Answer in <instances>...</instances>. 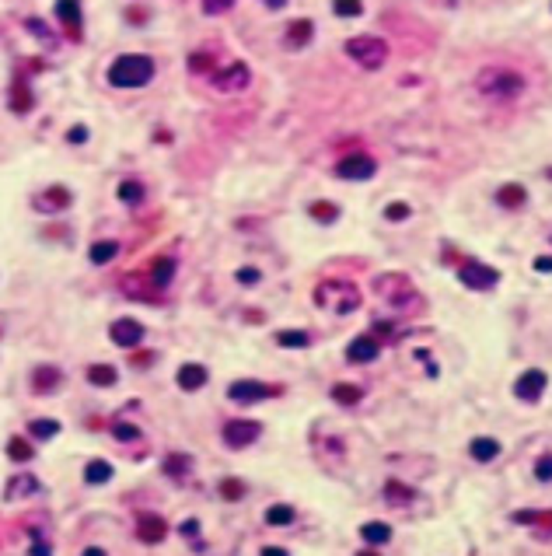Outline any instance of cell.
<instances>
[{"label":"cell","mask_w":552,"mask_h":556,"mask_svg":"<svg viewBox=\"0 0 552 556\" xmlns=\"http://www.w3.org/2000/svg\"><path fill=\"white\" fill-rule=\"evenodd\" d=\"M35 206L39 210H63V206H70V189L67 185H53V189L42 192V199H35Z\"/></svg>","instance_id":"19"},{"label":"cell","mask_w":552,"mask_h":556,"mask_svg":"<svg viewBox=\"0 0 552 556\" xmlns=\"http://www.w3.org/2000/svg\"><path fill=\"white\" fill-rule=\"evenodd\" d=\"M172 273H175V259H154V266H151V283L154 287H168L172 283Z\"/></svg>","instance_id":"24"},{"label":"cell","mask_w":552,"mask_h":556,"mask_svg":"<svg viewBox=\"0 0 552 556\" xmlns=\"http://www.w3.org/2000/svg\"><path fill=\"white\" fill-rule=\"evenodd\" d=\"M234 7V0H203V11L206 14H224V11H231Z\"/></svg>","instance_id":"43"},{"label":"cell","mask_w":552,"mask_h":556,"mask_svg":"<svg viewBox=\"0 0 552 556\" xmlns=\"http://www.w3.org/2000/svg\"><path fill=\"white\" fill-rule=\"evenodd\" d=\"M360 536L368 539L370 546H384V543L391 539V529H388L384 521H368V525L360 529Z\"/></svg>","instance_id":"26"},{"label":"cell","mask_w":552,"mask_h":556,"mask_svg":"<svg viewBox=\"0 0 552 556\" xmlns=\"http://www.w3.org/2000/svg\"><path fill=\"white\" fill-rule=\"evenodd\" d=\"M32 556H49V546H42V543H35V546H32Z\"/></svg>","instance_id":"51"},{"label":"cell","mask_w":552,"mask_h":556,"mask_svg":"<svg viewBox=\"0 0 552 556\" xmlns=\"http://www.w3.org/2000/svg\"><path fill=\"white\" fill-rule=\"evenodd\" d=\"M35 490H39V479H35V476H14V479L7 483L4 497L14 500V497H28V493H35Z\"/></svg>","instance_id":"22"},{"label":"cell","mask_w":552,"mask_h":556,"mask_svg":"<svg viewBox=\"0 0 552 556\" xmlns=\"http://www.w3.org/2000/svg\"><path fill=\"white\" fill-rule=\"evenodd\" d=\"M546 385H549L546 371L532 368V371H525V374L514 381V392H518V399H521V402H539V399H542V392H546Z\"/></svg>","instance_id":"10"},{"label":"cell","mask_w":552,"mask_h":556,"mask_svg":"<svg viewBox=\"0 0 552 556\" xmlns=\"http://www.w3.org/2000/svg\"><path fill=\"white\" fill-rule=\"evenodd\" d=\"M189 70H192V74L213 70V56H210V53H192V56H189Z\"/></svg>","instance_id":"38"},{"label":"cell","mask_w":552,"mask_h":556,"mask_svg":"<svg viewBox=\"0 0 552 556\" xmlns=\"http://www.w3.org/2000/svg\"><path fill=\"white\" fill-rule=\"evenodd\" d=\"M112 438H115V441H137V438H140V431H137V424L115 420V424H112Z\"/></svg>","instance_id":"36"},{"label":"cell","mask_w":552,"mask_h":556,"mask_svg":"<svg viewBox=\"0 0 552 556\" xmlns=\"http://www.w3.org/2000/svg\"><path fill=\"white\" fill-rule=\"evenodd\" d=\"M28 28H32V32H35L39 39H49V32H46V25H42L39 18H28Z\"/></svg>","instance_id":"47"},{"label":"cell","mask_w":552,"mask_h":556,"mask_svg":"<svg viewBox=\"0 0 552 556\" xmlns=\"http://www.w3.org/2000/svg\"><path fill=\"white\" fill-rule=\"evenodd\" d=\"M119 199H123V203H140V199H144V185L133 183V179L119 183Z\"/></svg>","instance_id":"35"},{"label":"cell","mask_w":552,"mask_h":556,"mask_svg":"<svg viewBox=\"0 0 552 556\" xmlns=\"http://www.w3.org/2000/svg\"><path fill=\"white\" fill-rule=\"evenodd\" d=\"M276 343H280V347H290V350H304V347L311 343V336L301 333V329H283V333H276Z\"/></svg>","instance_id":"28"},{"label":"cell","mask_w":552,"mask_h":556,"mask_svg":"<svg viewBox=\"0 0 552 556\" xmlns=\"http://www.w3.org/2000/svg\"><path fill=\"white\" fill-rule=\"evenodd\" d=\"M346 56H353L360 67L368 70H377L384 60H388V42L381 35H353L346 42Z\"/></svg>","instance_id":"4"},{"label":"cell","mask_w":552,"mask_h":556,"mask_svg":"<svg viewBox=\"0 0 552 556\" xmlns=\"http://www.w3.org/2000/svg\"><path fill=\"white\" fill-rule=\"evenodd\" d=\"M227 395H231L234 402H259V399L276 395V388L263 385V381H249V378H242V381H234V385L227 388Z\"/></svg>","instance_id":"13"},{"label":"cell","mask_w":552,"mask_h":556,"mask_svg":"<svg viewBox=\"0 0 552 556\" xmlns=\"http://www.w3.org/2000/svg\"><path fill=\"white\" fill-rule=\"evenodd\" d=\"M374 172H377V165H374V158H368V154H350V158H343V161L336 165V175H339V179H350V183L374 179Z\"/></svg>","instance_id":"8"},{"label":"cell","mask_w":552,"mask_h":556,"mask_svg":"<svg viewBox=\"0 0 552 556\" xmlns=\"http://www.w3.org/2000/svg\"><path fill=\"white\" fill-rule=\"evenodd\" d=\"M496 203H500V206H507V210H518V206H525V203H528V189H525L521 183L500 185V192H496Z\"/></svg>","instance_id":"16"},{"label":"cell","mask_w":552,"mask_h":556,"mask_svg":"<svg viewBox=\"0 0 552 556\" xmlns=\"http://www.w3.org/2000/svg\"><path fill=\"white\" fill-rule=\"evenodd\" d=\"M332 11L339 18H360L364 14V4L360 0H332Z\"/></svg>","instance_id":"34"},{"label":"cell","mask_w":552,"mask_h":556,"mask_svg":"<svg viewBox=\"0 0 552 556\" xmlns=\"http://www.w3.org/2000/svg\"><path fill=\"white\" fill-rule=\"evenodd\" d=\"M263 4H266V7H283L287 0H263Z\"/></svg>","instance_id":"53"},{"label":"cell","mask_w":552,"mask_h":556,"mask_svg":"<svg viewBox=\"0 0 552 556\" xmlns=\"http://www.w3.org/2000/svg\"><path fill=\"white\" fill-rule=\"evenodd\" d=\"M259 438V424L256 420H227L224 424V445L227 448H249Z\"/></svg>","instance_id":"9"},{"label":"cell","mask_w":552,"mask_h":556,"mask_svg":"<svg viewBox=\"0 0 552 556\" xmlns=\"http://www.w3.org/2000/svg\"><path fill=\"white\" fill-rule=\"evenodd\" d=\"M60 378H63V374L53 368V364H39L35 374H32V388H35L39 395H46V392H53V388L60 385Z\"/></svg>","instance_id":"18"},{"label":"cell","mask_w":552,"mask_h":556,"mask_svg":"<svg viewBox=\"0 0 552 556\" xmlns=\"http://www.w3.org/2000/svg\"><path fill=\"white\" fill-rule=\"evenodd\" d=\"M108 336H112L115 347L133 350V347H140V340H144V326H140L137 319H115V322L108 326Z\"/></svg>","instance_id":"11"},{"label":"cell","mask_w":552,"mask_h":556,"mask_svg":"<svg viewBox=\"0 0 552 556\" xmlns=\"http://www.w3.org/2000/svg\"><path fill=\"white\" fill-rule=\"evenodd\" d=\"M311 35H315V25H311L308 18H297V21H290V25H287V46H294V49L308 46V42H311Z\"/></svg>","instance_id":"17"},{"label":"cell","mask_w":552,"mask_h":556,"mask_svg":"<svg viewBox=\"0 0 552 556\" xmlns=\"http://www.w3.org/2000/svg\"><path fill=\"white\" fill-rule=\"evenodd\" d=\"M32 438H39V441H49V438H56L60 434V424L56 420H32Z\"/></svg>","instance_id":"30"},{"label":"cell","mask_w":552,"mask_h":556,"mask_svg":"<svg viewBox=\"0 0 552 556\" xmlns=\"http://www.w3.org/2000/svg\"><path fill=\"white\" fill-rule=\"evenodd\" d=\"M546 175H549V179H552V168H546Z\"/></svg>","instance_id":"55"},{"label":"cell","mask_w":552,"mask_h":556,"mask_svg":"<svg viewBox=\"0 0 552 556\" xmlns=\"http://www.w3.org/2000/svg\"><path fill=\"white\" fill-rule=\"evenodd\" d=\"M28 105H32V94L25 92L21 85H14V112H25Z\"/></svg>","instance_id":"44"},{"label":"cell","mask_w":552,"mask_h":556,"mask_svg":"<svg viewBox=\"0 0 552 556\" xmlns=\"http://www.w3.org/2000/svg\"><path fill=\"white\" fill-rule=\"evenodd\" d=\"M175 381H179L182 392H199L206 385V368L203 364H182L179 374H175Z\"/></svg>","instance_id":"15"},{"label":"cell","mask_w":552,"mask_h":556,"mask_svg":"<svg viewBox=\"0 0 552 556\" xmlns=\"http://www.w3.org/2000/svg\"><path fill=\"white\" fill-rule=\"evenodd\" d=\"M56 18L67 28H74V35H77V28H81V0H56Z\"/></svg>","instance_id":"20"},{"label":"cell","mask_w":552,"mask_h":556,"mask_svg":"<svg viewBox=\"0 0 552 556\" xmlns=\"http://www.w3.org/2000/svg\"><path fill=\"white\" fill-rule=\"evenodd\" d=\"M357 556H377V553H374V550H364V553H357Z\"/></svg>","instance_id":"54"},{"label":"cell","mask_w":552,"mask_h":556,"mask_svg":"<svg viewBox=\"0 0 552 556\" xmlns=\"http://www.w3.org/2000/svg\"><path fill=\"white\" fill-rule=\"evenodd\" d=\"M115 472H112V465L101 462V459H92V462L84 465V479L92 483V486H101V483H108Z\"/></svg>","instance_id":"23"},{"label":"cell","mask_w":552,"mask_h":556,"mask_svg":"<svg viewBox=\"0 0 552 556\" xmlns=\"http://www.w3.org/2000/svg\"><path fill=\"white\" fill-rule=\"evenodd\" d=\"M196 532H199V525H196V521H185V525H182V536H189V539H192Z\"/></svg>","instance_id":"49"},{"label":"cell","mask_w":552,"mask_h":556,"mask_svg":"<svg viewBox=\"0 0 552 556\" xmlns=\"http://www.w3.org/2000/svg\"><path fill=\"white\" fill-rule=\"evenodd\" d=\"M119 256V242H94L92 245V263L94 266H105Z\"/></svg>","instance_id":"29"},{"label":"cell","mask_w":552,"mask_h":556,"mask_svg":"<svg viewBox=\"0 0 552 556\" xmlns=\"http://www.w3.org/2000/svg\"><path fill=\"white\" fill-rule=\"evenodd\" d=\"M263 556H290V553H287V550H280V546H266Z\"/></svg>","instance_id":"50"},{"label":"cell","mask_w":552,"mask_h":556,"mask_svg":"<svg viewBox=\"0 0 552 556\" xmlns=\"http://www.w3.org/2000/svg\"><path fill=\"white\" fill-rule=\"evenodd\" d=\"M220 497H227V500H242V497H245L242 479H224V483H220Z\"/></svg>","instance_id":"40"},{"label":"cell","mask_w":552,"mask_h":556,"mask_svg":"<svg viewBox=\"0 0 552 556\" xmlns=\"http://www.w3.org/2000/svg\"><path fill=\"white\" fill-rule=\"evenodd\" d=\"M154 78V60L144 53H123L108 67V85L112 88H144Z\"/></svg>","instance_id":"1"},{"label":"cell","mask_w":552,"mask_h":556,"mask_svg":"<svg viewBox=\"0 0 552 556\" xmlns=\"http://www.w3.org/2000/svg\"><path fill=\"white\" fill-rule=\"evenodd\" d=\"M468 452H472L475 462H493V459L500 455V441H496V438H475Z\"/></svg>","instance_id":"21"},{"label":"cell","mask_w":552,"mask_h":556,"mask_svg":"<svg viewBox=\"0 0 552 556\" xmlns=\"http://www.w3.org/2000/svg\"><path fill=\"white\" fill-rule=\"evenodd\" d=\"M535 476H539L542 483H552V455H542V459L535 462Z\"/></svg>","instance_id":"42"},{"label":"cell","mask_w":552,"mask_h":556,"mask_svg":"<svg viewBox=\"0 0 552 556\" xmlns=\"http://www.w3.org/2000/svg\"><path fill=\"white\" fill-rule=\"evenodd\" d=\"M384 497H388V500H395V504H406V500H413V490L391 479V483L384 486Z\"/></svg>","instance_id":"37"},{"label":"cell","mask_w":552,"mask_h":556,"mask_svg":"<svg viewBox=\"0 0 552 556\" xmlns=\"http://www.w3.org/2000/svg\"><path fill=\"white\" fill-rule=\"evenodd\" d=\"M409 214H413V210H409V203H388V206H384V217H388L391 224H399V221H406Z\"/></svg>","instance_id":"41"},{"label":"cell","mask_w":552,"mask_h":556,"mask_svg":"<svg viewBox=\"0 0 552 556\" xmlns=\"http://www.w3.org/2000/svg\"><path fill=\"white\" fill-rule=\"evenodd\" d=\"M311 217H315V221H322V224H332V221L339 217V206H336V203H322V199H318V203H311Z\"/></svg>","instance_id":"32"},{"label":"cell","mask_w":552,"mask_h":556,"mask_svg":"<svg viewBox=\"0 0 552 556\" xmlns=\"http://www.w3.org/2000/svg\"><path fill=\"white\" fill-rule=\"evenodd\" d=\"M377 354H381V347H377V340H370V336H357V340L346 347V357H350L353 364H370Z\"/></svg>","instance_id":"14"},{"label":"cell","mask_w":552,"mask_h":556,"mask_svg":"<svg viewBox=\"0 0 552 556\" xmlns=\"http://www.w3.org/2000/svg\"><path fill=\"white\" fill-rule=\"evenodd\" d=\"M81 556H105V550H98V546H88Z\"/></svg>","instance_id":"52"},{"label":"cell","mask_w":552,"mask_h":556,"mask_svg":"<svg viewBox=\"0 0 552 556\" xmlns=\"http://www.w3.org/2000/svg\"><path fill=\"white\" fill-rule=\"evenodd\" d=\"M7 455H11L14 462H28V459H32V448H28L21 438H11V445H7Z\"/></svg>","instance_id":"39"},{"label":"cell","mask_w":552,"mask_h":556,"mask_svg":"<svg viewBox=\"0 0 552 556\" xmlns=\"http://www.w3.org/2000/svg\"><path fill=\"white\" fill-rule=\"evenodd\" d=\"M67 140H70V144H84V140H88V126H74V130L67 133Z\"/></svg>","instance_id":"46"},{"label":"cell","mask_w":552,"mask_h":556,"mask_svg":"<svg viewBox=\"0 0 552 556\" xmlns=\"http://www.w3.org/2000/svg\"><path fill=\"white\" fill-rule=\"evenodd\" d=\"M535 270H539V273H552V256H539V259H535Z\"/></svg>","instance_id":"48"},{"label":"cell","mask_w":552,"mask_h":556,"mask_svg":"<svg viewBox=\"0 0 552 556\" xmlns=\"http://www.w3.org/2000/svg\"><path fill=\"white\" fill-rule=\"evenodd\" d=\"M458 280L465 283V287H472V290H489V287H496L500 273H496L493 266H482V263L468 259V263H461Z\"/></svg>","instance_id":"6"},{"label":"cell","mask_w":552,"mask_h":556,"mask_svg":"<svg viewBox=\"0 0 552 556\" xmlns=\"http://www.w3.org/2000/svg\"><path fill=\"white\" fill-rule=\"evenodd\" d=\"M263 273L256 270V266H245V270H238V283H245V287H252V283H259Z\"/></svg>","instance_id":"45"},{"label":"cell","mask_w":552,"mask_h":556,"mask_svg":"<svg viewBox=\"0 0 552 556\" xmlns=\"http://www.w3.org/2000/svg\"><path fill=\"white\" fill-rule=\"evenodd\" d=\"M249 81H252V70L245 63H238V60L220 67V70H213V88L217 92H242Z\"/></svg>","instance_id":"7"},{"label":"cell","mask_w":552,"mask_h":556,"mask_svg":"<svg viewBox=\"0 0 552 556\" xmlns=\"http://www.w3.org/2000/svg\"><path fill=\"white\" fill-rule=\"evenodd\" d=\"M360 395H364V392H360L357 385H336V388H332V399H336V402H343V406L360 402Z\"/></svg>","instance_id":"33"},{"label":"cell","mask_w":552,"mask_h":556,"mask_svg":"<svg viewBox=\"0 0 552 556\" xmlns=\"http://www.w3.org/2000/svg\"><path fill=\"white\" fill-rule=\"evenodd\" d=\"M525 74H518V70H510V67H486V70H479V78H475V88L486 94V98H518V94L525 92Z\"/></svg>","instance_id":"2"},{"label":"cell","mask_w":552,"mask_h":556,"mask_svg":"<svg viewBox=\"0 0 552 556\" xmlns=\"http://www.w3.org/2000/svg\"><path fill=\"white\" fill-rule=\"evenodd\" d=\"M294 518H297V514H294L290 504H273V507L266 511V521H270V525H290Z\"/></svg>","instance_id":"31"},{"label":"cell","mask_w":552,"mask_h":556,"mask_svg":"<svg viewBox=\"0 0 552 556\" xmlns=\"http://www.w3.org/2000/svg\"><path fill=\"white\" fill-rule=\"evenodd\" d=\"M315 304L329 308V311H339V315H350V311L360 308V290L350 280H322L315 287Z\"/></svg>","instance_id":"3"},{"label":"cell","mask_w":552,"mask_h":556,"mask_svg":"<svg viewBox=\"0 0 552 556\" xmlns=\"http://www.w3.org/2000/svg\"><path fill=\"white\" fill-rule=\"evenodd\" d=\"M165 536H168V521H165L161 514H137V539H140V543L154 546V543H161Z\"/></svg>","instance_id":"12"},{"label":"cell","mask_w":552,"mask_h":556,"mask_svg":"<svg viewBox=\"0 0 552 556\" xmlns=\"http://www.w3.org/2000/svg\"><path fill=\"white\" fill-rule=\"evenodd\" d=\"M115 378H119V374H115V368H112V364H92V368H88V381H92V385H98V388H108V385H115Z\"/></svg>","instance_id":"27"},{"label":"cell","mask_w":552,"mask_h":556,"mask_svg":"<svg viewBox=\"0 0 552 556\" xmlns=\"http://www.w3.org/2000/svg\"><path fill=\"white\" fill-rule=\"evenodd\" d=\"M161 469H165V476H175V479H182L185 472L192 469V459H189V455H182V452H175V455H165Z\"/></svg>","instance_id":"25"},{"label":"cell","mask_w":552,"mask_h":556,"mask_svg":"<svg viewBox=\"0 0 552 556\" xmlns=\"http://www.w3.org/2000/svg\"><path fill=\"white\" fill-rule=\"evenodd\" d=\"M377 294L388 301V304H395V308H413V304H420V294L413 290V283L409 277H402V273H388V277H377Z\"/></svg>","instance_id":"5"}]
</instances>
